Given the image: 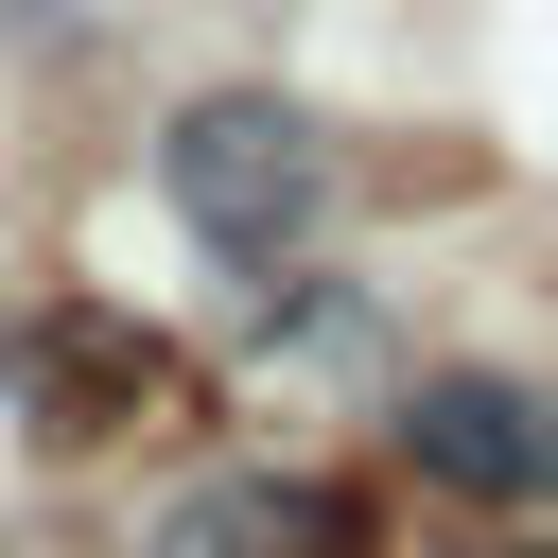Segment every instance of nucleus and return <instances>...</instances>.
Instances as JSON below:
<instances>
[{
    "label": "nucleus",
    "mask_w": 558,
    "mask_h": 558,
    "mask_svg": "<svg viewBox=\"0 0 558 558\" xmlns=\"http://www.w3.org/2000/svg\"><path fill=\"white\" fill-rule=\"evenodd\" d=\"M401 453H418V488H453V506H558V401L506 384V366H436V384L401 401Z\"/></svg>",
    "instance_id": "obj_3"
},
{
    "label": "nucleus",
    "mask_w": 558,
    "mask_h": 558,
    "mask_svg": "<svg viewBox=\"0 0 558 558\" xmlns=\"http://www.w3.org/2000/svg\"><path fill=\"white\" fill-rule=\"evenodd\" d=\"M157 192H174L192 244H227V262H296L314 209H331V140H314L279 87H209V105H174Z\"/></svg>",
    "instance_id": "obj_1"
},
{
    "label": "nucleus",
    "mask_w": 558,
    "mask_h": 558,
    "mask_svg": "<svg viewBox=\"0 0 558 558\" xmlns=\"http://www.w3.org/2000/svg\"><path fill=\"white\" fill-rule=\"evenodd\" d=\"M0 384H17V418H35L52 453H87V436H140V418L174 401V349H157L140 314H105V296H35V314L0 331Z\"/></svg>",
    "instance_id": "obj_2"
},
{
    "label": "nucleus",
    "mask_w": 558,
    "mask_h": 558,
    "mask_svg": "<svg viewBox=\"0 0 558 558\" xmlns=\"http://www.w3.org/2000/svg\"><path fill=\"white\" fill-rule=\"evenodd\" d=\"M140 558H366V506L331 471H209Z\"/></svg>",
    "instance_id": "obj_4"
},
{
    "label": "nucleus",
    "mask_w": 558,
    "mask_h": 558,
    "mask_svg": "<svg viewBox=\"0 0 558 558\" xmlns=\"http://www.w3.org/2000/svg\"><path fill=\"white\" fill-rule=\"evenodd\" d=\"M541 558H558V541H541Z\"/></svg>",
    "instance_id": "obj_5"
}]
</instances>
